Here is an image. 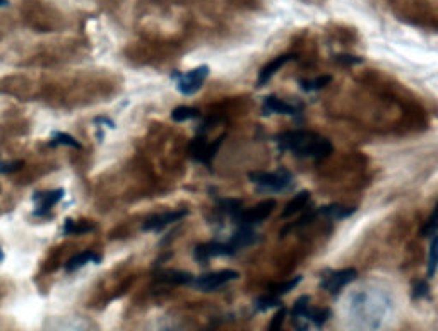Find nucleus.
Masks as SVG:
<instances>
[{
  "mask_svg": "<svg viewBox=\"0 0 438 331\" xmlns=\"http://www.w3.org/2000/svg\"><path fill=\"white\" fill-rule=\"evenodd\" d=\"M278 147L282 153H291L308 159H326L332 154L334 146L329 139L310 130H291L278 137Z\"/></svg>",
  "mask_w": 438,
  "mask_h": 331,
  "instance_id": "1",
  "label": "nucleus"
},
{
  "mask_svg": "<svg viewBox=\"0 0 438 331\" xmlns=\"http://www.w3.org/2000/svg\"><path fill=\"white\" fill-rule=\"evenodd\" d=\"M248 178H250L252 185H255L262 191L269 193H281L293 185V174L289 171H255L250 172Z\"/></svg>",
  "mask_w": 438,
  "mask_h": 331,
  "instance_id": "2",
  "label": "nucleus"
},
{
  "mask_svg": "<svg viewBox=\"0 0 438 331\" xmlns=\"http://www.w3.org/2000/svg\"><path fill=\"white\" fill-rule=\"evenodd\" d=\"M276 209V200H264L250 209H241L240 213L234 217V222L240 227H252L255 224H260L271 217V213Z\"/></svg>",
  "mask_w": 438,
  "mask_h": 331,
  "instance_id": "3",
  "label": "nucleus"
},
{
  "mask_svg": "<svg viewBox=\"0 0 438 331\" xmlns=\"http://www.w3.org/2000/svg\"><path fill=\"white\" fill-rule=\"evenodd\" d=\"M238 277H240V274L234 270L211 272V274H204L201 275V277L194 278L192 285L202 292H215L218 291V289L224 287L226 284H230V282L236 280Z\"/></svg>",
  "mask_w": 438,
  "mask_h": 331,
  "instance_id": "4",
  "label": "nucleus"
},
{
  "mask_svg": "<svg viewBox=\"0 0 438 331\" xmlns=\"http://www.w3.org/2000/svg\"><path fill=\"white\" fill-rule=\"evenodd\" d=\"M209 67L208 65H199V67L192 68V70L185 72V74H178L177 77V89L184 96H192L197 91H201L202 84L208 79Z\"/></svg>",
  "mask_w": 438,
  "mask_h": 331,
  "instance_id": "5",
  "label": "nucleus"
},
{
  "mask_svg": "<svg viewBox=\"0 0 438 331\" xmlns=\"http://www.w3.org/2000/svg\"><path fill=\"white\" fill-rule=\"evenodd\" d=\"M356 277L358 272L354 268H343V270L329 272L320 280V287L329 292V294H339L346 285L356 280Z\"/></svg>",
  "mask_w": 438,
  "mask_h": 331,
  "instance_id": "6",
  "label": "nucleus"
},
{
  "mask_svg": "<svg viewBox=\"0 0 438 331\" xmlns=\"http://www.w3.org/2000/svg\"><path fill=\"white\" fill-rule=\"evenodd\" d=\"M236 253L238 251L234 250V246L230 241H228V243H216V241H211V243L197 244L194 250V258L199 263H208L211 258L233 256V254Z\"/></svg>",
  "mask_w": 438,
  "mask_h": 331,
  "instance_id": "7",
  "label": "nucleus"
},
{
  "mask_svg": "<svg viewBox=\"0 0 438 331\" xmlns=\"http://www.w3.org/2000/svg\"><path fill=\"white\" fill-rule=\"evenodd\" d=\"M221 140L223 139H216L212 142H208L206 137H195L194 140L188 146V154H191L192 159H195L197 163L202 164H211V161L215 159L216 153H218Z\"/></svg>",
  "mask_w": 438,
  "mask_h": 331,
  "instance_id": "8",
  "label": "nucleus"
},
{
  "mask_svg": "<svg viewBox=\"0 0 438 331\" xmlns=\"http://www.w3.org/2000/svg\"><path fill=\"white\" fill-rule=\"evenodd\" d=\"M187 213H188L187 209H178V210H167V212L151 215L149 219L143 224V230H146V233H160V230H163L165 227L171 226V224L175 222H180Z\"/></svg>",
  "mask_w": 438,
  "mask_h": 331,
  "instance_id": "9",
  "label": "nucleus"
},
{
  "mask_svg": "<svg viewBox=\"0 0 438 331\" xmlns=\"http://www.w3.org/2000/svg\"><path fill=\"white\" fill-rule=\"evenodd\" d=\"M64 188L50 189V191H38L33 195V202L36 205L34 210V217H45L48 215L51 209L64 198Z\"/></svg>",
  "mask_w": 438,
  "mask_h": 331,
  "instance_id": "10",
  "label": "nucleus"
},
{
  "mask_svg": "<svg viewBox=\"0 0 438 331\" xmlns=\"http://www.w3.org/2000/svg\"><path fill=\"white\" fill-rule=\"evenodd\" d=\"M310 309H312V304H310L308 295H302L300 299H296L291 311H289V318H291L293 328H295L296 331H308Z\"/></svg>",
  "mask_w": 438,
  "mask_h": 331,
  "instance_id": "11",
  "label": "nucleus"
},
{
  "mask_svg": "<svg viewBox=\"0 0 438 331\" xmlns=\"http://www.w3.org/2000/svg\"><path fill=\"white\" fill-rule=\"evenodd\" d=\"M262 111H264V115L295 116L300 113V106L284 101V99L276 98V96H269V98H265L264 103H262Z\"/></svg>",
  "mask_w": 438,
  "mask_h": 331,
  "instance_id": "12",
  "label": "nucleus"
},
{
  "mask_svg": "<svg viewBox=\"0 0 438 331\" xmlns=\"http://www.w3.org/2000/svg\"><path fill=\"white\" fill-rule=\"evenodd\" d=\"M154 282L161 285H188L194 282V275L184 270H161L154 275Z\"/></svg>",
  "mask_w": 438,
  "mask_h": 331,
  "instance_id": "13",
  "label": "nucleus"
},
{
  "mask_svg": "<svg viewBox=\"0 0 438 331\" xmlns=\"http://www.w3.org/2000/svg\"><path fill=\"white\" fill-rule=\"evenodd\" d=\"M289 60H293V55H281V57L278 58H272V60L269 62V64H265L264 67L260 68V72H258L257 85L267 84V82L271 81V79L274 77V75L278 74V72L281 70V68L284 67Z\"/></svg>",
  "mask_w": 438,
  "mask_h": 331,
  "instance_id": "14",
  "label": "nucleus"
},
{
  "mask_svg": "<svg viewBox=\"0 0 438 331\" xmlns=\"http://www.w3.org/2000/svg\"><path fill=\"white\" fill-rule=\"evenodd\" d=\"M308 203H310V191L303 189L302 193L295 195L288 203H286L284 210H282V213H281V219H289V217L296 215V213L305 212V209Z\"/></svg>",
  "mask_w": 438,
  "mask_h": 331,
  "instance_id": "15",
  "label": "nucleus"
},
{
  "mask_svg": "<svg viewBox=\"0 0 438 331\" xmlns=\"http://www.w3.org/2000/svg\"><path fill=\"white\" fill-rule=\"evenodd\" d=\"M317 215L327 217L330 220H341V219H348V217L353 215L356 212L354 207H344V205H337V203H332V205H324L320 209L315 210Z\"/></svg>",
  "mask_w": 438,
  "mask_h": 331,
  "instance_id": "16",
  "label": "nucleus"
},
{
  "mask_svg": "<svg viewBox=\"0 0 438 331\" xmlns=\"http://www.w3.org/2000/svg\"><path fill=\"white\" fill-rule=\"evenodd\" d=\"M258 239H260V236H258L252 227H240V229L234 233V236L231 237L230 243L233 244L234 250L240 251L241 248H247V246H252V244H255Z\"/></svg>",
  "mask_w": 438,
  "mask_h": 331,
  "instance_id": "17",
  "label": "nucleus"
},
{
  "mask_svg": "<svg viewBox=\"0 0 438 331\" xmlns=\"http://www.w3.org/2000/svg\"><path fill=\"white\" fill-rule=\"evenodd\" d=\"M99 261H101V254H98L96 251H82V253H77L65 263V270L75 272L79 268L86 267L88 263H99Z\"/></svg>",
  "mask_w": 438,
  "mask_h": 331,
  "instance_id": "18",
  "label": "nucleus"
},
{
  "mask_svg": "<svg viewBox=\"0 0 438 331\" xmlns=\"http://www.w3.org/2000/svg\"><path fill=\"white\" fill-rule=\"evenodd\" d=\"M95 230V224L89 222V220H74L67 219L64 224V236H81V234H88Z\"/></svg>",
  "mask_w": 438,
  "mask_h": 331,
  "instance_id": "19",
  "label": "nucleus"
},
{
  "mask_svg": "<svg viewBox=\"0 0 438 331\" xmlns=\"http://www.w3.org/2000/svg\"><path fill=\"white\" fill-rule=\"evenodd\" d=\"M241 209H243V203L238 198H223L218 202V212L231 217V219H234Z\"/></svg>",
  "mask_w": 438,
  "mask_h": 331,
  "instance_id": "20",
  "label": "nucleus"
},
{
  "mask_svg": "<svg viewBox=\"0 0 438 331\" xmlns=\"http://www.w3.org/2000/svg\"><path fill=\"white\" fill-rule=\"evenodd\" d=\"M201 116V111L197 108H192V106H178L171 111V120L175 123H184V122H191V120H195Z\"/></svg>",
  "mask_w": 438,
  "mask_h": 331,
  "instance_id": "21",
  "label": "nucleus"
},
{
  "mask_svg": "<svg viewBox=\"0 0 438 331\" xmlns=\"http://www.w3.org/2000/svg\"><path fill=\"white\" fill-rule=\"evenodd\" d=\"M330 82H332V77H330V75H320V77H315V79H305V81H300V88L306 92H313V91H320V89L327 88Z\"/></svg>",
  "mask_w": 438,
  "mask_h": 331,
  "instance_id": "22",
  "label": "nucleus"
},
{
  "mask_svg": "<svg viewBox=\"0 0 438 331\" xmlns=\"http://www.w3.org/2000/svg\"><path fill=\"white\" fill-rule=\"evenodd\" d=\"M302 280H303V277H295V278H289V280L279 282V284L271 285V289H269V294L276 295V297H281V295L291 292L293 289H295Z\"/></svg>",
  "mask_w": 438,
  "mask_h": 331,
  "instance_id": "23",
  "label": "nucleus"
},
{
  "mask_svg": "<svg viewBox=\"0 0 438 331\" xmlns=\"http://www.w3.org/2000/svg\"><path fill=\"white\" fill-rule=\"evenodd\" d=\"M330 318V309L329 308H312L308 315V321L312 325H315V328H322Z\"/></svg>",
  "mask_w": 438,
  "mask_h": 331,
  "instance_id": "24",
  "label": "nucleus"
},
{
  "mask_svg": "<svg viewBox=\"0 0 438 331\" xmlns=\"http://www.w3.org/2000/svg\"><path fill=\"white\" fill-rule=\"evenodd\" d=\"M278 306H281V297H276V295L272 294H264L260 295V297L255 301V311H269V309L272 308H278Z\"/></svg>",
  "mask_w": 438,
  "mask_h": 331,
  "instance_id": "25",
  "label": "nucleus"
},
{
  "mask_svg": "<svg viewBox=\"0 0 438 331\" xmlns=\"http://www.w3.org/2000/svg\"><path fill=\"white\" fill-rule=\"evenodd\" d=\"M50 146H65L72 147V149H81V144H79L74 137L64 132H55L53 135H51Z\"/></svg>",
  "mask_w": 438,
  "mask_h": 331,
  "instance_id": "26",
  "label": "nucleus"
},
{
  "mask_svg": "<svg viewBox=\"0 0 438 331\" xmlns=\"http://www.w3.org/2000/svg\"><path fill=\"white\" fill-rule=\"evenodd\" d=\"M286 318H288V309L281 308L274 316H272L271 323H269L267 331H286L284 330Z\"/></svg>",
  "mask_w": 438,
  "mask_h": 331,
  "instance_id": "27",
  "label": "nucleus"
},
{
  "mask_svg": "<svg viewBox=\"0 0 438 331\" xmlns=\"http://www.w3.org/2000/svg\"><path fill=\"white\" fill-rule=\"evenodd\" d=\"M437 243H438V236L430 237V254H428V277L432 278L435 275L437 270Z\"/></svg>",
  "mask_w": 438,
  "mask_h": 331,
  "instance_id": "28",
  "label": "nucleus"
},
{
  "mask_svg": "<svg viewBox=\"0 0 438 331\" xmlns=\"http://www.w3.org/2000/svg\"><path fill=\"white\" fill-rule=\"evenodd\" d=\"M411 295L415 299H430V284L426 280H418L413 285Z\"/></svg>",
  "mask_w": 438,
  "mask_h": 331,
  "instance_id": "29",
  "label": "nucleus"
},
{
  "mask_svg": "<svg viewBox=\"0 0 438 331\" xmlns=\"http://www.w3.org/2000/svg\"><path fill=\"white\" fill-rule=\"evenodd\" d=\"M437 213H438V210L435 209V210H433V212H432V215H430V219L426 220L425 226H423V229H422V234H423V236L432 237V236H435V234H437V229H438V219H437Z\"/></svg>",
  "mask_w": 438,
  "mask_h": 331,
  "instance_id": "30",
  "label": "nucleus"
},
{
  "mask_svg": "<svg viewBox=\"0 0 438 331\" xmlns=\"http://www.w3.org/2000/svg\"><path fill=\"white\" fill-rule=\"evenodd\" d=\"M81 328L82 326L74 325V323H58V325L51 326L50 331H84Z\"/></svg>",
  "mask_w": 438,
  "mask_h": 331,
  "instance_id": "31",
  "label": "nucleus"
},
{
  "mask_svg": "<svg viewBox=\"0 0 438 331\" xmlns=\"http://www.w3.org/2000/svg\"><path fill=\"white\" fill-rule=\"evenodd\" d=\"M337 60H339L341 64H350V65L358 64V62H361L360 58H358V57H351V55H339V57H337Z\"/></svg>",
  "mask_w": 438,
  "mask_h": 331,
  "instance_id": "32",
  "label": "nucleus"
},
{
  "mask_svg": "<svg viewBox=\"0 0 438 331\" xmlns=\"http://www.w3.org/2000/svg\"><path fill=\"white\" fill-rule=\"evenodd\" d=\"M9 5V0H0V7H7Z\"/></svg>",
  "mask_w": 438,
  "mask_h": 331,
  "instance_id": "33",
  "label": "nucleus"
},
{
  "mask_svg": "<svg viewBox=\"0 0 438 331\" xmlns=\"http://www.w3.org/2000/svg\"><path fill=\"white\" fill-rule=\"evenodd\" d=\"M3 258H5V256H3V250H2V248H0V263H2V261H3Z\"/></svg>",
  "mask_w": 438,
  "mask_h": 331,
  "instance_id": "34",
  "label": "nucleus"
},
{
  "mask_svg": "<svg viewBox=\"0 0 438 331\" xmlns=\"http://www.w3.org/2000/svg\"><path fill=\"white\" fill-rule=\"evenodd\" d=\"M3 164L5 163H2V161H0V174H3Z\"/></svg>",
  "mask_w": 438,
  "mask_h": 331,
  "instance_id": "35",
  "label": "nucleus"
},
{
  "mask_svg": "<svg viewBox=\"0 0 438 331\" xmlns=\"http://www.w3.org/2000/svg\"><path fill=\"white\" fill-rule=\"evenodd\" d=\"M230 331H245L243 328H234V330H230Z\"/></svg>",
  "mask_w": 438,
  "mask_h": 331,
  "instance_id": "36",
  "label": "nucleus"
}]
</instances>
